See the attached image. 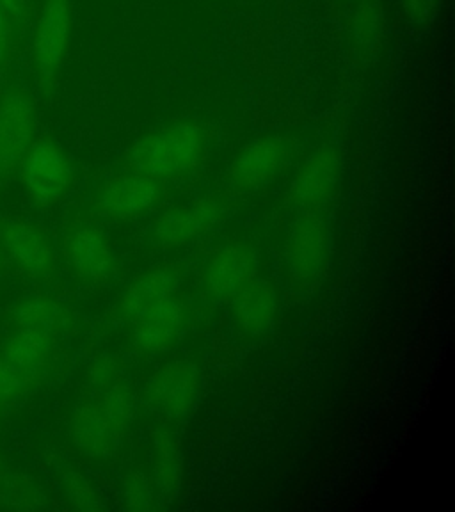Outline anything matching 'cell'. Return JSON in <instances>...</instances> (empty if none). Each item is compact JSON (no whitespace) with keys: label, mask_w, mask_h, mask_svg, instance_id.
Listing matches in <instances>:
<instances>
[{"label":"cell","mask_w":455,"mask_h":512,"mask_svg":"<svg viewBox=\"0 0 455 512\" xmlns=\"http://www.w3.org/2000/svg\"><path fill=\"white\" fill-rule=\"evenodd\" d=\"M9 255L32 276H48L56 269V255L47 235L31 224H11L4 232Z\"/></svg>","instance_id":"e0dca14e"},{"label":"cell","mask_w":455,"mask_h":512,"mask_svg":"<svg viewBox=\"0 0 455 512\" xmlns=\"http://www.w3.org/2000/svg\"><path fill=\"white\" fill-rule=\"evenodd\" d=\"M96 374V392L73 411L70 436L82 454L105 457L127 440L136 420V399L123 368L107 363Z\"/></svg>","instance_id":"6da1fadb"},{"label":"cell","mask_w":455,"mask_h":512,"mask_svg":"<svg viewBox=\"0 0 455 512\" xmlns=\"http://www.w3.org/2000/svg\"><path fill=\"white\" fill-rule=\"evenodd\" d=\"M230 326L246 342H258L271 335L281 313L278 287L267 278L249 283L239 296L230 301Z\"/></svg>","instance_id":"30bf717a"},{"label":"cell","mask_w":455,"mask_h":512,"mask_svg":"<svg viewBox=\"0 0 455 512\" xmlns=\"http://www.w3.org/2000/svg\"><path fill=\"white\" fill-rule=\"evenodd\" d=\"M200 392V368L189 360H171L148 379L144 400L153 415L178 422L194 411Z\"/></svg>","instance_id":"5b68a950"},{"label":"cell","mask_w":455,"mask_h":512,"mask_svg":"<svg viewBox=\"0 0 455 512\" xmlns=\"http://www.w3.org/2000/svg\"><path fill=\"white\" fill-rule=\"evenodd\" d=\"M230 212L232 201L226 194H205L160 214L153 221L150 239L157 248H182L212 232Z\"/></svg>","instance_id":"277c9868"},{"label":"cell","mask_w":455,"mask_h":512,"mask_svg":"<svg viewBox=\"0 0 455 512\" xmlns=\"http://www.w3.org/2000/svg\"><path fill=\"white\" fill-rule=\"evenodd\" d=\"M25 189L41 205H54L72 185V164L52 139L32 141L22 160Z\"/></svg>","instance_id":"9c48e42d"},{"label":"cell","mask_w":455,"mask_h":512,"mask_svg":"<svg viewBox=\"0 0 455 512\" xmlns=\"http://www.w3.org/2000/svg\"><path fill=\"white\" fill-rule=\"evenodd\" d=\"M18 329L38 331L43 335L56 336L59 326V312L47 299H31L22 304L15 313Z\"/></svg>","instance_id":"ffe728a7"},{"label":"cell","mask_w":455,"mask_h":512,"mask_svg":"<svg viewBox=\"0 0 455 512\" xmlns=\"http://www.w3.org/2000/svg\"><path fill=\"white\" fill-rule=\"evenodd\" d=\"M434 4H436V0H404L406 11L413 20H425L427 16L431 15Z\"/></svg>","instance_id":"7402d4cb"},{"label":"cell","mask_w":455,"mask_h":512,"mask_svg":"<svg viewBox=\"0 0 455 512\" xmlns=\"http://www.w3.org/2000/svg\"><path fill=\"white\" fill-rule=\"evenodd\" d=\"M52 342V336L29 329H16L15 335L9 338L6 345L4 360L9 361L29 384L43 368L47 367Z\"/></svg>","instance_id":"ac0fdd59"},{"label":"cell","mask_w":455,"mask_h":512,"mask_svg":"<svg viewBox=\"0 0 455 512\" xmlns=\"http://www.w3.org/2000/svg\"><path fill=\"white\" fill-rule=\"evenodd\" d=\"M134 344L146 354H164L180 345L187 328V308L180 294L155 304L132 322Z\"/></svg>","instance_id":"4fadbf2b"},{"label":"cell","mask_w":455,"mask_h":512,"mask_svg":"<svg viewBox=\"0 0 455 512\" xmlns=\"http://www.w3.org/2000/svg\"><path fill=\"white\" fill-rule=\"evenodd\" d=\"M207 150V130L200 123L175 121L136 139L123 160L128 171L162 182L200 168Z\"/></svg>","instance_id":"7a4b0ae2"},{"label":"cell","mask_w":455,"mask_h":512,"mask_svg":"<svg viewBox=\"0 0 455 512\" xmlns=\"http://www.w3.org/2000/svg\"><path fill=\"white\" fill-rule=\"evenodd\" d=\"M342 155L335 146H322L304 160L294 176L288 200L297 212H322L342 184Z\"/></svg>","instance_id":"ba28073f"},{"label":"cell","mask_w":455,"mask_h":512,"mask_svg":"<svg viewBox=\"0 0 455 512\" xmlns=\"http://www.w3.org/2000/svg\"><path fill=\"white\" fill-rule=\"evenodd\" d=\"M0 4L9 15L20 16L25 11L27 0H0Z\"/></svg>","instance_id":"cb8c5ba5"},{"label":"cell","mask_w":455,"mask_h":512,"mask_svg":"<svg viewBox=\"0 0 455 512\" xmlns=\"http://www.w3.org/2000/svg\"><path fill=\"white\" fill-rule=\"evenodd\" d=\"M294 157V143L281 134L256 137L240 150L228 169L230 184L240 192L271 185Z\"/></svg>","instance_id":"8992f818"},{"label":"cell","mask_w":455,"mask_h":512,"mask_svg":"<svg viewBox=\"0 0 455 512\" xmlns=\"http://www.w3.org/2000/svg\"><path fill=\"white\" fill-rule=\"evenodd\" d=\"M162 198L159 180L127 171L107 180L96 192V208L107 217L130 219L157 207Z\"/></svg>","instance_id":"7c38bea8"},{"label":"cell","mask_w":455,"mask_h":512,"mask_svg":"<svg viewBox=\"0 0 455 512\" xmlns=\"http://www.w3.org/2000/svg\"><path fill=\"white\" fill-rule=\"evenodd\" d=\"M36 109L24 95H9L0 104V171L22 164L34 141Z\"/></svg>","instance_id":"5bb4252c"},{"label":"cell","mask_w":455,"mask_h":512,"mask_svg":"<svg viewBox=\"0 0 455 512\" xmlns=\"http://www.w3.org/2000/svg\"><path fill=\"white\" fill-rule=\"evenodd\" d=\"M6 15H8L6 9L2 8V4H0V61L6 57L9 45V24Z\"/></svg>","instance_id":"603a6c76"},{"label":"cell","mask_w":455,"mask_h":512,"mask_svg":"<svg viewBox=\"0 0 455 512\" xmlns=\"http://www.w3.org/2000/svg\"><path fill=\"white\" fill-rule=\"evenodd\" d=\"M331 228L322 212H299L288 226L283 244V267L297 288H312L328 271Z\"/></svg>","instance_id":"3957f363"},{"label":"cell","mask_w":455,"mask_h":512,"mask_svg":"<svg viewBox=\"0 0 455 512\" xmlns=\"http://www.w3.org/2000/svg\"><path fill=\"white\" fill-rule=\"evenodd\" d=\"M27 381L9 361L0 358V400L8 399L13 393L24 388Z\"/></svg>","instance_id":"44dd1931"},{"label":"cell","mask_w":455,"mask_h":512,"mask_svg":"<svg viewBox=\"0 0 455 512\" xmlns=\"http://www.w3.org/2000/svg\"><path fill=\"white\" fill-rule=\"evenodd\" d=\"M73 271L84 280L102 283L114 269L111 240L95 226H82L70 235L66 244Z\"/></svg>","instance_id":"2e32d148"},{"label":"cell","mask_w":455,"mask_h":512,"mask_svg":"<svg viewBox=\"0 0 455 512\" xmlns=\"http://www.w3.org/2000/svg\"><path fill=\"white\" fill-rule=\"evenodd\" d=\"M72 22L70 0H45L34 38V63L41 79L47 82L56 79L63 66L70 45Z\"/></svg>","instance_id":"8fae6325"},{"label":"cell","mask_w":455,"mask_h":512,"mask_svg":"<svg viewBox=\"0 0 455 512\" xmlns=\"http://www.w3.org/2000/svg\"><path fill=\"white\" fill-rule=\"evenodd\" d=\"M256 269L258 256L248 242H226L203 265L201 288L210 301L228 304L255 280Z\"/></svg>","instance_id":"52a82bcc"},{"label":"cell","mask_w":455,"mask_h":512,"mask_svg":"<svg viewBox=\"0 0 455 512\" xmlns=\"http://www.w3.org/2000/svg\"><path fill=\"white\" fill-rule=\"evenodd\" d=\"M178 292H180V276L173 267L168 265L152 267L148 271L141 272L123 290L120 301L121 317L132 324L155 304L162 303L168 297L176 296Z\"/></svg>","instance_id":"9a60e30c"},{"label":"cell","mask_w":455,"mask_h":512,"mask_svg":"<svg viewBox=\"0 0 455 512\" xmlns=\"http://www.w3.org/2000/svg\"><path fill=\"white\" fill-rule=\"evenodd\" d=\"M155 486L166 498H173L182 480V452L178 441L166 432L153 441Z\"/></svg>","instance_id":"d6986e66"}]
</instances>
